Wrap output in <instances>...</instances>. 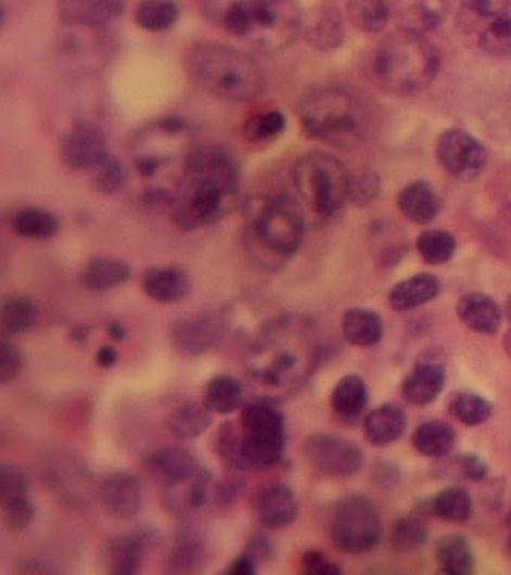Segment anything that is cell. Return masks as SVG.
Listing matches in <instances>:
<instances>
[{"label": "cell", "instance_id": "15", "mask_svg": "<svg viewBox=\"0 0 511 575\" xmlns=\"http://www.w3.org/2000/svg\"><path fill=\"white\" fill-rule=\"evenodd\" d=\"M0 503L3 523L11 532H23L35 518L30 500V484L26 472L15 464H3L0 470Z\"/></svg>", "mask_w": 511, "mask_h": 575}, {"label": "cell", "instance_id": "35", "mask_svg": "<svg viewBox=\"0 0 511 575\" xmlns=\"http://www.w3.org/2000/svg\"><path fill=\"white\" fill-rule=\"evenodd\" d=\"M245 388L238 378L231 375H216L207 382L204 388V404L214 413L228 416L243 408Z\"/></svg>", "mask_w": 511, "mask_h": 575}, {"label": "cell", "instance_id": "42", "mask_svg": "<svg viewBox=\"0 0 511 575\" xmlns=\"http://www.w3.org/2000/svg\"><path fill=\"white\" fill-rule=\"evenodd\" d=\"M349 22L367 34H379L391 20L387 0H348Z\"/></svg>", "mask_w": 511, "mask_h": 575}, {"label": "cell", "instance_id": "8", "mask_svg": "<svg viewBox=\"0 0 511 575\" xmlns=\"http://www.w3.org/2000/svg\"><path fill=\"white\" fill-rule=\"evenodd\" d=\"M242 471H265L282 459L286 429L284 413L273 401L255 399L242 408L239 420Z\"/></svg>", "mask_w": 511, "mask_h": 575}, {"label": "cell", "instance_id": "34", "mask_svg": "<svg viewBox=\"0 0 511 575\" xmlns=\"http://www.w3.org/2000/svg\"><path fill=\"white\" fill-rule=\"evenodd\" d=\"M333 412L341 420H356L368 407V388L365 381L357 375H347L337 382L333 388L332 399Z\"/></svg>", "mask_w": 511, "mask_h": 575}, {"label": "cell", "instance_id": "40", "mask_svg": "<svg viewBox=\"0 0 511 575\" xmlns=\"http://www.w3.org/2000/svg\"><path fill=\"white\" fill-rule=\"evenodd\" d=\"M456 444V432L446 421H427L420 424L412 435V445L426 457H443L451 451Z\"/></svg>", "mask_w": 511, "mask_h": 575}, {"label": "cell", "instance_id": "26", "mask_svg": "<svg viewBox=\"0 0 511 575\" xmlns=\"http://www.w3.org/2000/svg\"><path fill=\"white\" fill-rule=\"evenodd\" d=\"M208 550L206 541L194 526L179 527L173 545L168 566L175 574L199 573L206 566Z\"/></svg>", "mask_w": 511, "mask_h": 575}, {"label": "cell", "instance_id": "59", "mask_svg": "<svg viewBox=\"0 0 511 575\" xmlns=\"http://www.w3.org/2000/svg\"><path fill=\"white\" fill-rule=\"evenodd\" d=\"M22 566H23L22 573H29V574L58 573V570L51 568V566L47 565V563L39 562V561H26L22 563Z\"/></svg>", "mask_w": 511, "mask_h": 575}, {"label": "cell", "instance_id": "11", "mask_svg": "<svg viewBox=\"0 0 511 575\" xmlns=\"http://www.w3.org/2000/svg\"><path fill=\"white\" fill-rule=\"evenodd\" d=\"M329 537L337 550L361 554L379 545L381 519L375 506L361 496L336 502L328 519Z\"/></svg>", "mask_w": 511, "mask_h": 575}, {"label": "cell", "instance_id": "45", "mask_svg": "<svg viewBox=\"0 0 511 575\" xmlns=\"http://www.w3.org/2000/svg\"><path fill=\"white\" fill-rule=\"evenodd\" d=\"M448 411L463 424L478 425L489 420L493 407L480 394L461 392L450 397Z\"/></svg>", "mask_w": 511, "mask_h": 575}, {"label": "cell", "instance_id": "55", "mask_svg": "<svg viewBox=\"0 0 511 575\" xmlns=\"http://www.w3.org/2000/svg\"><path fill=\"white\" fill-rule=\"evenodd\" d=\"M245 553L250 554L259 565V563L272 561L274 554H277V549H274L273 542L266 535L258 534L247 542Z\"/></svg>", "mask_w": 511, "mask_h": 575}, {"label": "cell", "instance_id": "13", "mask_svg": "<svg viewBox=\"0 0 511 575\" xmlns=\"http://www.w3.org/2000/svg\"><path fill=\"white\" fill-rule=\"evenodd\" d=\"M305 456L314 470L335 478L352 476L363 464V452L356 444L325 433H318L306 439Z\"/></svg>", "mask_w": 511, "mask_h": 575}, {"label": "cell", "instance_id": "5", "mask_svg": "<svg viewBox=\"0 0 511 575\" xmlns=\"http://www.w3.org/2000/svg\"><path fill=\"white\" fill-rule=\"evenodd\" d=\"M305 220L286 196H255L246 206V242L255 259L278 267L301 250Z\"/></svg>", "mask_w": 511, "mask_h": 575}, {"label": "cell", "instance_id": "36", "mask_svg": "<svg viewBox=\"0 0 511 575\" xmlns=\"http://www.w3.org/2000/svg\"><path fill=\"white\" fill-rule=\"evenodd\" d=\"M212 423H214V412L206 407V404L199 401L180 405L168 419V427L180 440L199 438L210 429Z\"/></svg>", "mask_w": 511, "mask_h": 575}, {"label": "cell", "instance_id": "20", "mask_svg": "<svg viewBox=\"0 0 511 575\" xmlns=\"http://www.w3.org/2000/svg\"><path fill=\"white\" fill-rule=\"evenodd\" d=\"M391 20L399 30L424 35L436 29L448 11L447 0H387Z\"/></svg>", "mask_w": 511, "mask_h": 575}, {"label": "cell", "instance_id": "23", "mask_svg": "<svg viewBox=\"0 0 511 575\" xmlns=\"http://www.w3.org/2000/svg\"><path fill=\"white\" fill-rule=\"evenodd\" d=\"M125 0H59V18L68 26L101 27L124 14Z\"/></svg>", "mask_w": 511, "mask_h": 575}, {"label": "cell", "instance_id": "46", "mask_svg": "<svg viewBox=\"0 0 511 575\" xmlns=\"http://www.w3.org/2000/svg\"><path fill=\"white\" fill-rule=\"evenodd\" d=\"M417 251L430 266H442L453 258L456 240L450 232L442 230L424 231L417 239Z\"/></svg>", "mask_w": 511, "mask_h": 575}, {"label": "cell", "instance_id": "18", "mask_svg": "<svg viewBox=\"0 0 511 575\" xmlns=\"http://www.w3.org/2000/svg\"><path fill=\"white\" fill-rule=\"evenodd\" d=\"M159 534L153 527H139V529L117 535L110 541L107 549V566L112 574L140 573L145 554L158 545Z\"/></svg>", "mask_w": 511, "mask_h": 575}, {"label": "cell", "instance_id": "62", "mask_svg": "<svg viewBox=\"0 0 511 575\" xmlns=\"http://www.w3.org/2000/svg\"><path fill=\"white\" fill-rule=\"evenodd\" d=\"M507 545H509L511 551V511L509 515H507Z\"/></svg>", "mask_w": 511, "mask_h": 575}, {"label": "cell", "instance_id": "29", "mask_svg": "<svg viewBox=\"0 0 511 575\" xmlns=\"http://www.w3.org/2000/svg\"><path fill=\"white\" fill-rule=\"evenodd\" d=\"M456 312L463 324L473 332L494 334L501 324V310L489 295H463L456 306Z\"/></svg>", "mask_w": 511, "mask_h": 575}, {"label": "cell", "instance_id": "48", "mask_svg": "<svg viewBox=\"0 0 511 575\" xmlns=\"http://www.w3.org/2000/svg\"><path fill=\"white\" fill-rule=\"evenodd\" d=\"M427 539V525L419 515L398 520L391 532V545L400 553L420 549Z\"/></svg>", "mask_w": 511, "mask_h": 575}, {"label": "cell", "instance_id": "37", "mask_svg": "<svg viewBox=\"0 0 511 575\" xmlns=\"http://www.w3.org/2000/svg\"><path fill=\"white\" fill-rule=\"evenodd\" d=\"M82 285L95 293L125 285L131 278V267L120 259L97 258L82 271Z\"/></svg>", "mask_w": 511, "mask_h": 575}, {"label": "cell", "instance_id": "52", "mask_svg": "<svg viewBox=\"0 0 511 575\" xmlns=\"http://www.w3.org/2000/svg\"><path fill=\"white\" fill-rule=\"evenodd\" d=\"M380 182L375 175L371 173H359L356 176H349V200L356 203L368 204L369 201L379 194Z\"/></svg>", "mask_w": 511, "mask_h": 575}, {"label": "cell", "instance_id": "12", "mask_svg": "<svg viewBox=\"0 0 511 575\" xmlns=\"http://www.w3.org/2000/svg\"><path fill=\"white\" fill-rule=\"evenodd\" d=\"M459 18L478 49L511 61V0H461Z\"/></svg>", "mask_w": 511, "mask_h": 575}, {"label": "cell", "instance_id": "44", "mask_svg": "<svg viewBox=\"0 0 511 575\" xmlns=\"http://www.w3.org/2000/svg\"><path fill=\"white\" fill-rule=\"evenodd\" d=\"M432 510L446 522L463 523L473 514V500L463 488L447 487L435 496Z\"/></svg>", "mask_w": 511, "mask_h": 575}, {"label": "cell", "instance_id": "41", "mask_svg": "<svg viewBox=\"0 0 511 575\" xmlns=\"http://www.w3.org/2000/svg\"><path fill=\"white\" fill-rule=\"evenodd\" d=\"M37 321L38 307L29 295H8L2 305V329L5 336H18L30 332Z\"/></svg>", "mask_w": 511, "mask_h": 575}, {"label": "cell", "instance_id": "16", "mask_svg": "<svg viewBox=\"0 0 511 575\" xmlns=\"http://www.w3.org/2000/svg\"><path fill=\"white\" fill-rule=\"evenodd\" d=\"M108 156L107 138L95 125H74L62 137L61 157L66 167L95 169Z\"/></svg>", "mask_w": 511, "mask_h": 575}, {"label": "cell", "instance_id": "50", "mask_svg": "<svg viewBox=\"0 0 511 575\" xmlns=\"http://www.w3.org/2000/svg\"><path fill=\"white\" fill-rule=\"evenodd\" d=\"M93 171V187L100 194L113 195L127 187L128 173L116 156L110 155Z\"/></svg>", "mask_w": 511, "mask_h": 575}, {"label": "cell", "instance_id": "10", "mask_svg": "<svg viewBox=\"0 0 511 575\" xmlns=\"http://www.w3.org/2000/svg\"><path fill=\"white\" fill-rule=\"evenodd\" d=\"M192 149L190 125L167 117L151 122L136 132L131 155L139 175L143 179H155L177 161H187Z\"/></svg>", "mask_w": 511, "mask_h": 575}, {"label": "cell", "instance_id": "7", "mask_svg": "<svg viewBox=\"0 0 511 575\" xmlns=\"http://www.w3.org/2000/svg\"><path fill=\"white\" fill-rule=\"evenodd\" d=\"M297 116L310 138L340 148L357 143L363 132L359 102L340 88H322L306 94L297 106Z\"/></svg>", "mask_w": 511, "mask_h": 575}, {"label": "cell", "instance_id": "3", "mask_svg": "<svg viewBox=\"0 0 511 575\" xmlns=\"http://www.w3.org/2000/svg\"><path fill=\"white\" fill-rule=\"evenodd\" d=\"M208 17L267 53L293 44L304 20L293 0H203Z\"/></svg>", "mask_w": 511, "mask_h": 575}, {"label": "cell", "instance_id": "47", "mask_svg": "<svg viewBox=\"0 0 511 575\" xmlns=\"http://www.w3.org/2000/svg\"><path fill=\"white\" fill-rule=\"evenodd\" d=\"M284 114L277 108L253 114L243 125V136L251 143H267L285 131Z\"/></svg>", "mask_w": 511, "mask_h": 575}, {"label": "cell", "instance_id": "30", "mask_svg": "<svg viewBox=\"0 0 511 575\" xmlns=\"http://www.w3.org/2000/svg\"><path fill=\"white\" fill-rule=\"evenodd\" d=\"M305 38L314 49L333 50L344 39V25L340 11L332 5H321L310 13L304 25Z\"/></svg>", "mask_w": 511, "mask_h": 575}, {"label": "cell", "instance_id": "51", "mask_svg": "<svg viewBox=\"0 0 511 575\" xmlns=\"http://www.w3.org/2000/svg\"><path fill=\"white\" fill-rule=\"evenodd\" d=\"M0 348H2V353H0V382L8 385L22 373L25 358H23L22 350L13 342L8 341L7 336L2 338Z\"/></svg>", "mask_w": 511, "mask_h": 575}, {"label": "cell", "instance_id": "57", "mask_svg": "<svg viewBox=\"0 0 511 575\" xmlns=\"http://www.w3.org/2000/svg\"><path fill=\"white\" fill-rule=\"evenodd\" d=\"M226 573L230 575H254L258 573V563L250 554L242 553L230 563V566H227Z\"/></svg>", "mask_w": 511, "mask_h": 575}, {"label": "cell", "instance_id": "27", "mask_svg": "<svg viewBox=\"0 0 511 575\" xmlns=\"http://www.w3.org/2000/svg\"><path fill=\"white\" fill-rule=\"evenodd\" d=\"M398 206L400 213L417 226H427L442 210V200L431 183L419 180L407 184L399 192Z\"/></svg>", "mask_w": 511, "mask_h": 575}, {"label": "cell", "instance_id": "49", "mask_svg": "<svg viewBox=\"0 0 511 575\" xmlns=\"http://www.w3.org/2000/svg\"><path fill=\"white\" fill-rule=\"evenodd\" d=\"M215 452L227 468L233 471H242V455H240V429L239 423L228 421L219 425L215 433Z\"/></svg>", "mask_w": 511, "mask_h": 575}, {"label": "cell", "instance_id": "22", "mask_svg": "<svg viewBox=\"0 0 511 575\" xmlns=\"http://www.w3.org/2000/svg\"><path fill=\"white\" fill-rule=\"evenodd\" d=\"M255 514L270 529L291 525L298 514L296 491L284 483L269 484L255 499Z\"/></svg>", "mask_w": 511, "mask_h": 575}, {"label": "cell", "instance_id": "38", "mask_svg": "<svg viewBox=\"0 0 511 575\" xmlns=\"http://www.w3.org/2000/svg\"><path fill=\"white\" fill-rule=\"evenodd\" d=\"M11 226L20 238L46 242L56 238L59 220L56 215L41 207H23L14 213Z\"/></svg>", "mask_w": 511, "mask_h": 575}, {"label": "cell", "instance_id": "21", "mask_svg": "<svg viewBox=\"0 0 511 575\" xmlns=\"http://www.w3.org/2000/svg\"><path fill=\"white\" fill-rule=\"evenodd\" d=\"M102 506L113 518L131 520L143 507V488L139 478L129 472H114L101 484Z\"/></svg>", "mask_w": 511, "mask_h": 575}, {"label": "cell", "instance_id": "17", "mask_svg": "<svg viewBox=\"0 0 511 575\" xmlns=\"http://www.w3.org/2000/svg\"><path fill=\"white\" fill-rule=\"evenodd\" d=\"M216 483L214 474L200 467L194 474L164 488L165 502L173 513L188 518L208 506H215Z\"/></svg>", "mask_w": 511, "mask_h": 575}, {"label": "cell", "instance_id": "43", "mask_svg": "<svg viewBox=\"0 0 511 575\" xmlns=\"http://www.w3.org/2000/svg\"><path fill=\"white\" fill-rule=\"evenodd\" d=\"M179 18L175 0H141L136 8V22L141 29L165 31L171 29Z\"/></svg>", "mask_w": 511, "mask_h": 575}, {"label": "cell", "instance_id": "19", "mask_svg": "<svg viewBox=\"0 0 511 575\" xmlns=\"http://www.w3.org/2000/svg\"><path fill=\"white\" fill-rule=\"evenodd\" d=\"M223 333V322L215 315H194L177 322L173 345L184 356H202L221 344Z\"/></svg>", "mask_w": 511, "mask_h": 575}, {"label": "cell", "instance_id": "56", "mask_svg": "<svg viewBox=\"0 0 511 575\" xmlns=\"http://www.w3.org/2000/svg\"><path fill=\"white\" fill-rule=\"evenodd\" d=\"M458 467L462 474L471 482H482L487 475V464L475 455H462L458 457Z\"/></svg>", "mask_w": 511, "mask_h": 575}, {"label": "cell", "instance_id": "63", "mask_svg": "<svg viewBox=\"0 0 511 575\" xmlns=\"http://www.w3.org/2000/svg\"><path fill=\"white\" fill-rule=\"evenodd\" d=\"M506 310H507V317H509L510 322H511V295L509 297V301H507Z\"/></svg>", "mask_w": 511, "mask_h": 575}, {"label": "cell", "instance_id": "54", "mask_svg": "<svg viewBox=\"0 0 511 575\" xmlns=\"http://www.w3.org/2000/svg\"><path fill=\"white\" fill-rule=\"evenodd\" d=\"M243 482L238 476H230L223 482L216 483L215 506L228 507L242 494Z\"/></svg>", "mask_w": 511, "mask_h": 575}, {"label": "cell", "instance_id": "4", "mask_svg": "<svg viewBox=\"0 0 511 575\" xmlns=\"http://www.w3.org/2000/svg\"><path fill=\"white\" fill-rule=\"evenodd\" d=\"M188 73L208 94L227 102H250L265 89V74L245 51L218 42H200L188 50Z\"/></svg>", "mask_w": 511, "mask_h": 575}, {"label": "cell", "instance_id": "24", "mask_svg": "<svg viewBox=\"0 0 511 575\" xmlns=\"http://www.w3.org/2000/svg\"><path fill=\"white\" fill-rule=\"evenodd\" d=\"M145 464L153 478L164 488L182 482L202 467L196 457L183 447L159 448L149 455Z\"/></svg>", "mask_w": 511, "mask_h": 575}, {"label": "cell", "instance_id": "33", "mask_svg": "<svg viewBox=\"0 0 511 575\" xmlns=\"http://www.w3.org/2000/svg\"><path fill=\"white\" fill-rule=\"evenodd\" d=\"M342 333L349 344L369 348L383 337V319L373 310L354 307L342 318Z\"/></svg>", "mask_w": 511, "mask_h": 575}, {"label": "cell", "instance_id": "9", "mask_svg": "<svg viewBox=\"0 0 511 575\" xmlns=\"http://www.w3.org/2000/svg\"><path fill=\"white\" fill-rule=\"evenodd\" d=\"M294 184L314 215L330 218L349 200V175L337 157L325 152H309L294 167Z\"/></svg>", "mask_w": 511, "mask_h": 575}, {"label": "cell", "instance_id": "53", "mask_svg": "<svg viewBox=\"0 0 511 575\" xmlns=\"http://www.w3.org/2000/svg\"><path fill=\"white\" fill-rule=\"evenodd\" d=\"M302 573L308 575H337L342 573L340 566L320 550L306 551L302 557Z\"/></svg>", "mask_w": 511, "mask_h": 575}, {"label": "cell", "instance_id": "28", "mask_svg": "<svg viewBox=\"0 0 511 575\" xmlns=\"http://www.w3.org/2000/svg\"><path fill=\"white\" fill-rule=\"evenodd\" d=\"M446 387V369L438 363H420L405 378L403 393L405 399L416 407H424L443 393Z\"/></svg>", "mask_w": 511, "mask_h": 575}, {"label": "cell", "instance_id": "32", "mask_svg": "<svg viewBox=\"0 0 511 575\" xmlns=\"http://www.w3.org/2000/svg\"><path fill=\"white\" fill-rule=\"evenodd\" d=\"M405 431H407V416L398 405H383L369 413L365 420V436L376 447L395 443Z\"/></svg>", "mask_w": 511, "mask_h": 575}, {"label": "cell", "instance_id": "25", "mask_svg": "<svg viewBox=\"0 0 511 575\" xmlns=\"http://www.w3.org/2000/svg\"><path fill=\"white\" fill-rule=\"evenodd\" d=\"M141 283L145 295L163 305L182 302L191 291L190 274L179 266L152 267Z\"/></svg>", "mask_w": 511, "mask_h": 575}, {"label": "cell", "instance_id": "2", "mask_svg": "<svg viewBox=\"0 0 511 575\" xmlns=\"http://www.w3.org/2000/svg\"><path fill=\"white\" fill-rule=\"evenodd\" d=\"M180 180L171 206L173 223L179 230L214 226L233 210L240 171L233 153L223 145L192 149Z\"/></svg>", "mask_w": 511, "mask_h": 575}, {"label": "cell", "instance_id": "31", "mask_svg": "<svg viewBox=\"0 0 511 575\" xmlns=\"http://www.w3.org/2000/svg\"><path fill=\"white\" fill-rule=\"evenodd\" d=\"M442 283L434 274L420 273L399 282L388 294V303L395 310L407 312L434 301Z\"/></svg>", "mask_w": 511, "mask_h": 575}, {"label": "cell", "instance_id": "1", "mask_svg": "<svg viewBox=\"0 0 511 575\" xmlns=\"http://www.w3.org/2000/svg\"><path fill=\"white\" fill-rule=\"evenodd\" d=\"M316 330L308 319L282 315L267 322L246 354V375L257 399H289L309 381L320 360Z\"/></svg>", "mask_w": 511, "mask_h": 575}, {"label": "cell", "instance_id": "60", "mask_svg": "<svg viewBox=\"0 0 511 575\" xmlns=\"http://www.w3.org/2000/svg\"><path fill=\"white\" fill-rule=\"evenodd\" d=\"M108 333L113 341L117 342L125 341V337H127V329L120 322H112L108 325Z\"/></svg>", "mask_w": 511, "mask_h": 575}, {"label": "cell", "instance_id": "61", "mask_svg": "<svg viewBox=\"0 0 511 575\" xmlns=\"http://www.w3.org/2000/svg\"><path fill=\"white\" fill-rule=\"evenodd\" d=\"M504 350H506V354L507 356H509L510 360H511V330L510 332H507L506 336H504Z\"/></svg>", "mask_w": 511, "mask_h": 575}, {"label": "cell", "instance_id": "58", "mask_svg": "<svg viewBox=\"0 0 511 575\" xmlns=\"http://www.w3.org/2000/svg\"><path fill=\"white\" fill-rule=\"evenodd\" d=\"M95 360L98 366L102 369H112L114 365L119 360V353L112 345H102L98 349Z\"/></svg>", "mask_w": 511, "mask_h": 575}, {"label": "cell", "instance_id": "14", "mask_svg": "<svg viewBox=\"0 0 511 575\" xmlns=\"http://www.w3.org/2000/svg\"><path fill=\"white\" fill-rule=\"evenodd\" d=\"M436 157L448 175L459 180H474L486 168L485 148L461 129H448L436 143Z\"/></svg>", "mask_w": 511, "mask_h": 575}, {"label": "cell", "instance_id": "6", "mask_svg": "<svg viewBox=\"0 0 511 575\" xmlns=\"http://www.w3.org/2000/svg\"><path fill=\"white\" fill-rule=\"evenodd\" d=\"M438 63V54L424 35L398 30L376 51L373 74L387 92L412 94L430 86Z\"/></svg>", "mask_w": 511, "mask_h": 575}, {"label": "cell", "instance_id": "39", "mask_svg": "<svg viewBox=\"0 0 511 575\" xmlns=\"http://www.w3.org/2000/svg\"><path fill=\"white\" fill-rule=\"evenodd\" d=\"M435 557L442 573L468 575L474 573L475 559L471 546L459 535H447L436 542Z\"/></svg>", "mask_w": 511, "mask_h": 575}]
</instances>
